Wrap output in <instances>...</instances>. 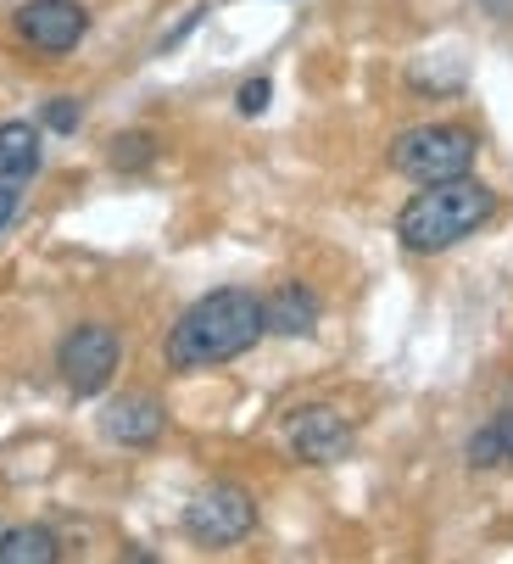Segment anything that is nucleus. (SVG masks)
<instances>
[{
	"label": "nucleus",
	"instance_id": "f257e3e1",
	"mask_svg": "<svg viewBox=\"0 0 513 564\" xmlns=\"http://www.w3.org/2000/svg\"><path fill=\"white\" fill-rule=\"evenodd\" d=\"M263 336H269L263 330V296L245 291V285H223V291H207L201 302H190L174 318V330L162 341V358L174 375H190V369L245 358Z\"/></svg>",
	"mask_w": 513,
	"mask_h": 564
},
{
	"label": "nucleus",
	"instance_id": "f03ea898",
	"mask_svg": "<svg viewBox=\"0 0 513 564\" xmlns=\"http://www.w3.org/2000/svg\"><path fill=\"white\" fill-rule=\"evenodd\" d=\"M496 213V196L491 185L458 174V180H441V185H424L402 213H396V240L418 258H436L458 240H469L485 218Z\"/></svg>",
	"mask_w": 513,
	"mask_h": 564
},
{
	"label": "nucleus",
	"instance_id": "7ed1b4c3",
	"mask_svg": "<svg viewBox=\"0 0 513 564\" xmlns=\"http://www.w3.org/2000/svg\"><path fill=\"white\" fill-rule=\"evenodd\" d=\"M474 151H480L474 134L458 123H418L391 140V169L413 185H441L474 169Z\"/></svg>",
	"mask_w": 513,
	"mask_h": 564
},
{
	"label": "nucleus",
	"instance_id": "20e7f679",
	"mask_svg": "<svg viewBox=\"0 0 513 564\" xmlns=\"http://www.w3.org/2000/svg\"><path fill=\"white\" fill-rule=\"evenodd\" d=\"M118 364H123V341L112 325H96V318L90 325H73L56 347V375L73 397H101L112 386Z\"/></svg>",
	"mask_w": 513,
	"mask_h": 564
},
{
	"label": "nucleus",
	"instance_id": "39448f33",
	"mask_svg": "<svg viewBox=\"0 0 513 564\" xmlns=\"http://www.w3.org/2000/svg\"><path fill=\"white\" fill-rule=\"evenodd\" d=\"M185 531L201 542V547H234L240 536L256 531V498L245 487H234V480H212V487H201L185 509Z\"/></svg>",
	"mask_w": 513,
	"mask_h": 564
},
{
	"label": "nucleus",
	"instance_id": "423d86ee",
	"mask_svg": "<svg viewBox=\"0 0 513 564\" xmlns=\"http://www.w3.org/2000/svg\"><path fill=\"white\" fill-rule=\"evenodd\" d=\"M352 442H358L352 420L340 414V409H329V402H307V409H296L285 420V447L302 464H340V458L352 453Z\"/></svg>",
	"mask_w": 513,
	"mask_h": 564
},
{
	"label": "nucleus",
	"instance_id": "0eeeda50",
	"mask_svg": "<svg viewBox=\"0 0 513 564\" xmlns=\"http://www.w3.org/2000/svg\"><path fill=\"white\" fill-rule=\"evenodd\" d=\"M84 34H90V12L78 0H29V7H18V40L40 56H67L78 51Z\"/></svg>",
	"mask_w": 513,
	"mask_h": 564
},
{
	"label": "nucleus",
	"instance_id": "6e6552de",
	"mask_svg": "<svg viewBox=\"0 0 513 564\" xmlns=\"http://www.w3.org/2000/svg\"><path fill=\"white\" fill-rule=\"evenodd\" d=\"M101 431H107V442H118V447H151V442H162V431H167V409H162V397H151V391L112 397L107 414H101Z\"/></svg>",
	"mask_w": 513,
	"mask_h": 564
},
{
	"label": "nucleus",
	"instance_id": "1a4fd4ad",
	"mask_svg": "<svg viewBox=\"0 0 513 564\" xmlns=\"http://www.w3.org/2000/svg\"><path fill=\"white\" fill-rule=\"evenodd\" d=\"M318 318H324V302H318L313 285H302V280H280V285L263 296V330H269V336L302 341V336L318 330Z\"/></svg>",
	"mask_w": 513,
	"mask_h": 564
},
{
	"label": "nucleus",
	"instance_id": "9d476101",
	"mask_svg": "<svg viewBox=\"0 0 513 564\" xmlns=\"http://www.w3.org/2000/svg\"><path fill=\"white\" fill-rule=\"evenodd\" d=\"M40 174V129L12 118V123H0V180L7 185H23Z\"/></svg>",
	"mask_w": 513,
	"mask_h": 564
},
{
	"label": "nucleus",
	"instance_id": "9b49d317",
	"mask_svg": "<svg viewBox=\"0 0 513 564\" xmlns=\"http://www.w3.org/2000/svg\"><path fill=\"white\" fill-rule=\"evenodd\" d=\"M62 547H56V531L45 525H7L0 531V564H51Z\"/></svg>",
	"mask_w": 513,
	"mask_h": 564
},
{
	"label": "nucleus",
	"instance_id": "f8f14e48",
	"mask_svg": "<svg viewBox=\"0 0 513 564\" xmlns=\"http://www.w3.org/2000/svg\"><path fill=\"white\" fill-rule=\"evenodd\" d=\"M469 464L474 469H502L513 464V414H496L491 425H480L469 436Z\"/></svg>",
	"mask_w": 513,
	"mask_h": 564
},
{
	"label": "nucleus",
	"instance_id": "ddd939ff",
	"mask_svg": "<svg viewBox=\"0 0 513 564\" xmlns=\"http://www.w3.org/2000/svg\"><path fill=\"white\" fill-rule=\"evenodd\" d=\"M107 156H112V169H118V174H140V169L156 163V140H151L145 129H123V134L112 140Z\"/></svg>",
	"mask_w": 513,
	"mask_h": 564
},
{
	"label": "nucleus",
	"instance_id": "4468645a",
	"mask_svg": "<svg viewBox=\"0 0 513 564\" xmlns=\"http://www.w3.org/2000/svg\"><path fill=\"white\" fill-rule=\"evenodd\" d=\"M269 101H274V85H269V73L245 78V85L234 90V107H240V118H263V112H269Z\"/></svg>",
	"mask_w": 513,
	"mask_h": 564
},
{
	"label": "nucleus",
	"instance_id": "2eb2a0df",
	"mask_svg": "<svg viewBox=\"0 0 513 564\" xmlns=\"http://www.w3.org/2000/svg\"><path fill=\"white\" fill-rule=\"evenodd\" d=\"M78 118H84V112H78V101H73V96L45 101V129H51V134H73V129H78Z\"/></svg>",
	"mask_w": 513,
	"mask_h": 564
},
{
	"label": "nucleus",
	"instance_id": "dca6fc26",
	"mask_svg": "<svg viewBox=\"0 0 513 564\" xmlns=\"http://www.w3.org/2000/svg\"><path fill=\"white\" fill-rule=\"evenodd\" d=\"M18 207H23V191H18V185H7V180H0V235H7V224L18 218Z\"/></svg>",
	"mask_w": 513,
	"mask_h": 564
},
{
	"label": "nucleus",
	"instance_id": "f3484780",
	"mask_svg": "<svg viewBox=\"0 0 513 564\" xmlns=\"http://www.w3.org/2000/svg\"><path fill=\"white\" fill-rule=\"evenodd\" d=\"M0 531H7V525H0Z\"/></svg>",
	"mask_w": 513,
	"mask_h": 564
}]
</instances>
